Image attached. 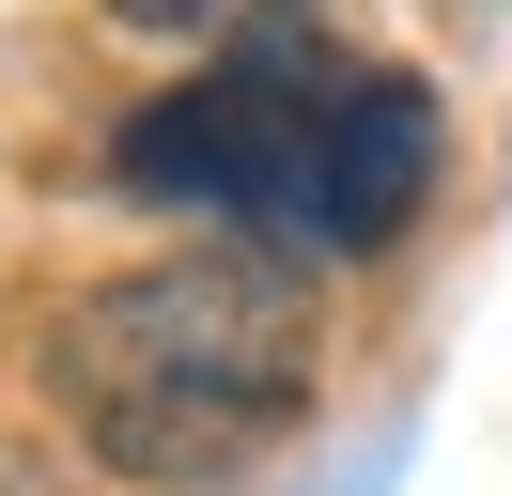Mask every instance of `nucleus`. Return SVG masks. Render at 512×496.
<instances>
[{"instance_id": "f257e3e1", "label": "nucleus", "mask_w": 512, "mask_h": 496, "mask_svg": "<svg viewBox=\"0 0 512 496\" xmlns=\"http://www.w3.org/2000/svg\"><path fill=\"white\" fill-rule=\"evenodd\" d=\"M435 155H450V109L404 62H357L342 31L264 16L233 47H202V78H171V93L125 109L109 186L326 279V264H373V248L419 233Z\"/></svg>"}, {"instance_id": "f03ea898", "label": "nucleus", "mask_w": 512, "mask_h": 496, "mask_svg": "<svg viewBox=\"0 0 512 496\" xmlns=\"http://www.w3.org/2000/svg\"><path fill=\"white\" fill-rule=\"evenodd\" d=\"M47 403L63 434L109 465V481H156V496H202V481H249L326 388V310H311V264L280 248H171V264H125L94 295L47 310Z\"/></svg>"}, {"instance_id": "7ed1b4c3", "label": "nucleus", "mask_w": 512, "mask_h": 496, "mask_svg": "<svg viewBox=\"0 0 512 496\" xmlns=\"http://www.w3.org/2000/svg\"><path fill=\"white\" fill-rule=\"evenodd\" d=\"M264 16H295V0H109V31H140V47H233Z\"/></svg>"}]
</instances>
